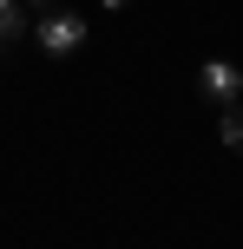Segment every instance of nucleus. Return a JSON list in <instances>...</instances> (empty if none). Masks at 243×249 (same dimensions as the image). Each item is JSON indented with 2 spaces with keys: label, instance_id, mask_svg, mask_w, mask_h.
I'll use <instances>...</instances> for the list:
<instances>
[{
  "label": "nucleus",
  "instance_id": "obj_5",
  "mask_svg": "<svg viewBox=\"0 0 243 249\" xmlns=\"http://www.w3.org/2000/svg\"><path fill=\"white\" fill-rule=\"evenodd\" d=\"M26 7H39V13H46V7H53V0H26Z\"/></svg>",
  "mask_w": 243,
  "mask_h": 249
},
{
  "label": "nucleus",
  "instance_id": "obj_4",
  "mask_svg": "<svg viewBox=\"0 0 243 249\" xmlns=\"http://www.w3.org/2000/svg\"><path fill=\"white\" fill-rule=\"evenodd\" d=\"M20 26H26V0H0V46L20 39Z\"/></svg>",
  "mask_w": 243,
  "mask_h": 249
},
{
  "label": "nucleus",
  "instance_id": "obj_3",
  "mask_svg": "<svg viewBox=\"0 0 243 249\" xmlns=\"http://www.w3.org/2000/svg\"><path fill=\"white\" fill-rule=\"evenodd\" d=\"M217 138H224V151H237V158H243V99H237V105H224Z\"/></svg>",
  "mask_w": 243,
  "mask_h": 249
},
{
  "label": "nucleus",
  "instance_id": "obj_1",
  "mask_svg": "<svg viewBox=\"0 0 243 249\" xmlns=\"http://www.w3.org/2000/svg\"><path fill=\"white\" fill-rule=\"evenodd\" d=\"M33 39H39V53H46V59H66V53L86 46V20H79V13H66V7H46V13L33 20Z\"/></svg>",
  "mask_w": 243,
  "mask_h": 249
},
{
  "label": "nucleus",
  "instance_id": "obj_2",
  "mask_svg": "<svg viewBox=\"0 0 243 249\" xmlns=\"http://www.w3.org/2000/svg\"><path fill=\"white\" fill-rule=\"evenodd\" d=\"M197 92L217 99V105H237L243 99V72H237L230 59H204V66H197Z\"/></svg>",
  "mask_w": 243,
  "mask_h": 249
},
{
  "label": "nucleus",
  "instance_id": "obj_6",
  "mask_svg": "<svg viewBox=\"0 0 243 249\" xmlns=\"http://www.w3.org/2000/svg\"><path fill=\"white\" fill-rule=\"evenodd\" d=\"M105 7H131V0H105Z\"/></svg>",
  "mask_w": 243,
  "mask_h": 249
}]
</instances>
